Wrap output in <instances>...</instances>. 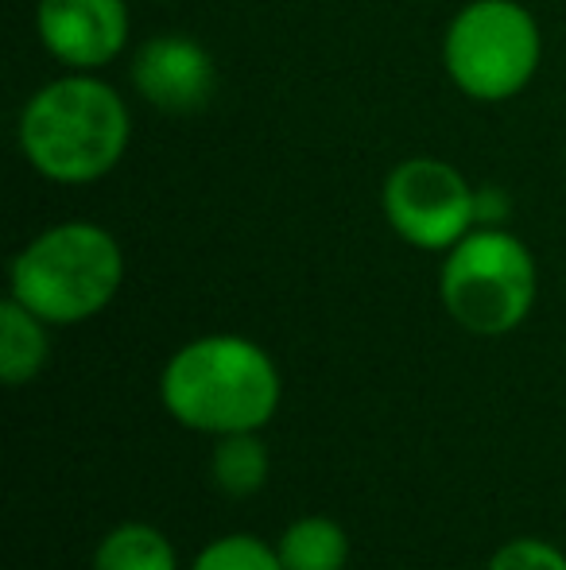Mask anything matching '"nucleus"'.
<instances>
[{
    "label": "nucleus",
    "mask_w": 566,
    "mask_h": 570,
    "mask_svg": "<svg viewBox=\"0 0 566 570\" xmlns=\"http://www.w3.org/2000/svg\"><path fill=\"white\" fill-rule=\"evenodd\" d=\"M16 140L28 167L47 183L86 187L117 171L132 140V117L106 78L70 70L31 94Z\"/></svg>",
    "instance_id": "f257e3e1"
},
{
    "label": "nucleus",
    "mask_w": 566,
    "mask_h": 570,
    "mask_svg": "<svg viewBox=\"0 0 566 570\" xmlns=\"http://www.w3.org/2000/svg\"><path fill=\"white\" fill-rule=\"evenodd\" d=\"M284 381L276 361L241 334H206L167 357L159 400L179 428L198 435L265 431L280 412Z\"/></svg>",
    "instance_id": "f03ea898"
},
{
    "label": "nucleus",
    "mask_w": 566,
    "mask_h": 570,
    "mask_svg": "<svg viewBox=\"0 0 566 570\" xmlns=\"http://www.w3.org/2000/svg\"><path fill=\"white\" fill-rule=\"evenodd\" d=\"M125 284V248L98 222H59L36 233L8 268L12 299L47 326L101 315Z\"/></svg>",
    "instance_id": "7ed1b4c3"
},
{
    "label": "nucleus",
    "mask_w": 566,
    "mask_h": 570,
    "mask_svg": "<svg viewBox=\"0 0 566 570\" xmlns=\"http://www.w3.org/2000/svg\"><path fill=\"white\" fill-rule=\"evenodd\" d=\"M539 272L516 233L477 226L443 253L438 295L454 323L477 338H505L536 307Z\"/></svg>",
    "instance_id": "20e7f679"
},
{
    "label": "nucleus",
    "mask_w": 566,
    "mask_h": 570,
    "mask_svg": "<svg viewBox=\"0 0 566 570\" xmlns=\"http://www.w3.org/2000/svg\"><path fill=\"white\" fill-rule=\"evenodd\" d=\"M544 59L539 23L520 0H469L443 36V67L466 98L481 106L528 90Z\"/></svg>",
    "instance_id": "39448f33"
},
{
    "label": "nucleus",
    "mask_w": 566,
    "mask_h": 570,
    "mask_svg": "<svg viewBox=\"0 0 566 570\" xmlns=\"http://www.w3.org/2000/svg\"><path fill=\"white\" fill-rule=\"evenodd\" d=\"M380 206L396 237L424 253H446L477 229V187L438 156L400 159L388 171Z\"/></svg>",
    "instance_id": "423d86ee"
},
{
    "label": "nucleus",
    "mask_w": 566,
    "mask_h": 570,
    "mask_svg": "<svg viewBox=\"0 0 566 570\" xmlns=\"http://www.w3.org/2000/svg\"><path fill=\"white\" fill-rule=\"evenodd\" d=\"M132 16L125 0H39L36 31L54 62L67 70H93L121 59Z\"/></svg>",
    "instance_id": "0eeeda50"
},
{
    "label": "nucleus",
    "mask_w": 566,
    "mask_h": 570,
    "mask_svg": "<svg viewBox=\"0 0 566 570\" xmlns=\"http://www.w3.org/2000/svg\"><path fill=\"white\" fill-rule=\"evenodd\" d=\"M129 78L137 94L159 114H198L210 106L214 86H218V67L214 55L182 31H163L137 47L129 62Z\"/></svg>",
    "instance_id": "6e6552de"
},
{
    "label": "nucleus",
    "mask_w": 566,
    "mask_h": 570,
    "mask_svg": "<svg viewBox=\"0 0 566 570\" xmlns=\"http://www.w3.org/2000/svg\"><path fill=\"white\" fill-rule=\"evenodd\" d=\"M47 357H51L47 323L8 295L0 303V381L8 389H20L43 373Z\"/></svg>",
    "instance_id": "1a4fd4ad"
},
{
    "label": "nucleus",
    "mask_w": 566,
    "mask_h": 570,
    "mask_svg": "<svg viewBox=\"0 0 566 570\" xmlns=\"http://www.w3.org/2000/svg\"><path fill=\"white\" fill-rule=\"evenodd\" d=\"M276 551L284 570H346L349 535L330 517H299L284 528Z\"/></svg>",
    "instance_id": "9d476101"
},
{
    "label": "nucleus",
    "mask_w": 566,
    "mask_h": 570,
    "mask_svg": "<svg viewBox=\"0 0 566 570\" xmlns=\"http://www.w3.org/2000/svg\"><path fill=\"white\" fill-rule=\"evenodd\" d=\"M268 473H272V458L260 431L221 435L210 454V478L226 497H257L268 485Z\"/></svg>",
    "instance_id": "9b49d317"
},
{
    "label": "nucleus",
    "mask_w": 566,
    "mask_h": 570,
    "mask_svg": "<svg viewBox=\"0 0 566 570\" xmlns=\"http://www.w3.org/2000/svg\"><path fill=\"white\" fill-rule=\"evenodd\" d=\"M90 570H179V556L159 528L129 520L98 543Z\"/></svg>",
    "instance_id": "f8f14e48"
},
{
    "label": "nucleus",
    "mask_w": 566,
    "mask_h": 570,
    "mask_svg": "<svg viewBox=\"0 0 566 570\" xmlns=\"http://www.w3.org/2000/svg\"><path fill=\"white\" fill-rule=\"evenodd\" d=\"M190 570H284L280 551L257 535H221L195 556Z\"/></svg>",
    "instance_id": "ddd939ff"
},
{
    "label": "nucleus",
    "mask_w": 566,
    "mask_h": 570,
    "mask_svg": "<svg viewBox=\"0 0 566 570\" xmlns=\"http://www.w3.org/2000/svg\"><path fill=\"white\" fill-rule=\"evenodd\" d=\"M485 570H566V556L552 540L520 535V540H508L505 548H497Z\"/></svg>",
    "instance_id": "4468645a"
},
{
    "label": "nucleus",
    "mask_w": 566,
    "mask_h": 570,
    "mask_svg": "<svg viewBox=\"0 0 566 570\" xmlns=\"http://www.w3.org/2000/svg\"><path fill=\"white\" fill-rule=\"evenodd\" d=\"M513 218V198L500 187H477V226H505Z\"/></svg>",
    "instance_id": "2eb2a0df"
}]
</instances>
